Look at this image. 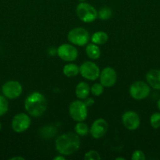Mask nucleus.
Masks as SVG:
<instances>
[{"label":"nucleus","mask_w":160,"mask_h":160,"mask_svg":"<svg viewBox=\"0 0 160 160\" xmlns=\"http://www.w3.org/2000/svg\"><path fill=\"white\" fill-rule=\"evenodd\" d=\"M63 73L67 78H72L79 73V67L76 64L69 63L64 67Z\"/></svg>","instance_id":"obj_17"},{"label":"nucleus","mask_w":160,"mask_h":160,"mask_svg":"<svg viewBox=\"0 0 160 160\" xmlns=\"http://www.w3.org/2000/svg\"><path fill=\"white\" fill-rule=\"evenodd\" d=\"M69 114L75 121H84L87 117V106L83 102L75 100L69 106Z\"/></svg>","instance_id":"obj_5"},{"label":"nucleus","mask_w":160,"mask_h":160,"mask_svg":"<svg viewBox=\"0 0 160 160\" xmlns=\"http://www.w3.org/2000/svg\"><path fill=\"white\" fill-rule=\"evenodd\" d=\"M85 160H100L101 159L100 155L97 152V151H94V150H91L89 151L88 152H86L84 156Z\"/></svg>","instance_id":"obj_24"},{"label":"nucleus","mask_w":160,"mask_h":160,"mask_svg":"<svg viewBox=\"0 0 160 160\" xmlns=\"http://www.w3.org/2000/svg\"><path fill=\"white\" fill-rule=\"evenodd\" d=\"M2 90L6 98L9 99H15L21 95L22 86L18 81H9L3 84Z\"/></svg>","instance_id":"obj_8"},{"label":"nucleus","mask_w":160,"mask_h":160,"mask_svg":"<svg viewBox=\"0 0 160 160\" xmlns=\"http://www.w3.org/2000/svg\"><path fill=\"white\" fill-rule=\"evenodd\" d=\"M132 159L133 160H144L146 159L145 155L141 150H136L133 153V156H132Z\"/></svg>","instance_id":"obj_25"},{"label":"nucleus","mask_w":160,"mask_h":160,"mask_svg":"<svg viewBox=\"0 0 160 160\" xmlns=\"http://www.w3.org/2000/svg\"><path fill=\"white\" fill-rule=\"evenodd\" d=\"M157 106H158V109H159V111H160V98L158 99V102H157Z\"/></svg>","instance_id":"obj_29"},{"label":"nucleus","mask_w":160,"mask_h":160,"mask_svg":"<svg viewBox=\"0 0 160 160\" xmlns=\"http://www.w3.org/2000/svg\"><path fill=\"white\" fill-rule=\"evenodd\" d=\"M100 84L106 88L112 87L117 81V73L111 67H105L100 73Z\"/></svg>","instance_id":"obj_12"},{"label":"nucleus","mask_w":160,"mask_h":160,"mask_svg":"<svg viewBox=\"0 0 160 160\" xmlns=\"http://www.w3.org/2000/svg\"><path fill=\"white\" fill-rule=\"evenodd\" d=\"M75 131L78 135L80 136H85L88 134L89 132V128L88 126L83 121L78 122L75 127Z\"/></svg>","instance_id":"obj_19"},{"label":"nucleus","mask_w":160,"mask_h":160,"mask_svg":"<svg viewBox=\"0 0 160 160\" xmlns=\"http://www.w3.org/2000/svg\"><path fill=\"white\" fill-rule=\"evenodd\" d=\"M79 73L83 78L89 81H95L100 77V72L97 64L91 61H86L80 66Z\"/></svg>","instance_id":"obj_7"},{"label":"nucleus","mask_w":160,"mask_h":160,"mask_svg":"<svg viewBox=\"0 0 160 160\" xmlns=\"http://www.w3.org/2000/svg\"><path fill=\"white\" fill-rule=\"evenodd\" d=\"M1 128H2V125H1V123H0V130H1Z\"/></svg>","instance_id":"obj_31"},{"label":"nucleus","mask_w":160,"mask_h":160,"mask_svg":"<svg viewBox=\"0 0 160 160\" xmlns=\"http://www.w3.org/2000/svg\"><path fill=\"white\" fill-rule=\"evenodd\" d=\"M24 108L27 112L31 117H39L46 110L47 101L42 94L39 92H34L25 99Z\"/></svg>","instance_id":"obj_2"},{"label":"nucleus","mask_w":160,"mask_h":160,"mask_svg":"<svg viewBox=\"0 0 160 160\" xmlns=\"http://www.w3.org/2000/svg\"><path fill=\"white\" fill-rule=\"evenodd\" d=\"M65 159V158L64 157V156H62L61 155V156H56V157H54V160H64Z\"/></svg>","instance_id":"obj_27"},{"label":"nucleus","mask_w":160,"mask_h":160,"mask_svg":"<svg viewBox=\"0 0 160 160\" xmlns=\"http://www.w3.org/2000/svg\"><path fill=\"white\" fill-rule=\"evenodd\" d=\"M90 92L94 96H99L104 92V86L101 84H94L91 87Z\"/></svg>","instance_id":"obj_23"},{"label":"nucleus","mask_w":160,"mask_h":160,"mask_svg":"<svg viewBox=\"0 0 160 160\" xmlns=\"http://www.w3.org/2000/svg\"><path fill=\"white\" fill-rule=\"evenodd\" d=\"M89 92H90V88H89V84L83 81L78 83L75 88V95L77 98L79 99H86L89 95Z\"/></svg>","instance_id":"obj_15"},{"label":"nucleus","mask_w":160,"mask_h":160,"mask_svg":"<svg viewBox=\"0 0 160 160\" xmlns=\"http://www.w3.org/2000/svg\"><path fill=\"white\" fill-rule=\"evenodd\" d=\"M122 123L126 129L135 131L137 129L141 123V120L136 112L133 111H127L122 115Z\"/></svg>","instance_id":"obj_11"},{"label":"nucleus","mask_w":160,"mask_h":160,"mask_svg":"<svg viewBox=\"0 0 160 160\" xmlns=\"http://www.w3.org/2000/svg\"><path fill=\"white\" fill-rule=\"evenodd\" d=\"M15 159L24 160V158H23V157H13V158H11V159H10V160H15Z\"/></svg>","instance_id":"obj_28"},{"label":"nucleus","mask_w":160,"mask_h":160,"mask_svg":"<svg viewBox=\"0 0 160 160\" xmlns=\"http://www.w3.org/2000/svg\"><path fill=\"white\" fill-rule=\"evenodd\" d=\"M67 39L72 44L78 46H84L89 42V34L83 28H75L69 31Z\"/></svg>","instance_id":"obj_4"},{"label":"nucleus","mask_w":160,"mask_h":160,"mask_svg":"<svg viewBox=\"0 0 160 160\" xmlns=\"http://www.w3.org/2000/svg\"><path fill=\"white\" fill-rule=\"evenodd\" d=\"M31 125V119L27 114L18 113L12 120V129L17 133H22L27 131Z\"/></svg>","instance_id":"obj_9"},{"label":"nucleus","mask_w":160,"mask_h":160,"mask_svg":"<svg viewBox=\"0 0 160 160\" xmlns=\"http://www.w3.org/2000/svg\"><path fill=\"white\" fill-rule=\"evenodd\" d=\"M9 109V104L5 97L0 95V117L6 113Z\"/></svg>","instance_id":"obj_22"},{"label":"nucleus","mask_w":160,"mask_h":160,"mask_svg":"<svg viewBox=\"0 0 160 160\" xmlns=\"http://www.w3.org/2000/svg\"><path fill=\"white\" fill-rule=\"evenodd\" d=\"M84 103L86 104V106H91L92 105H93L94 103V100L93 98H86V101L84 102Z\"/></svg>","instance_id":"obj_26"},{"label":"nucleus","mask_w":160,"mask_h":160,"mask_svg":"<svg viewBox=\"0 0 160 160\" xmlns=\"http://www.w3.org/2000/svg\"><path fill=\"white\" fill-rule=\"evenodd\" d=\"M57 55L62 60L72 62L78 57V50L70 44H63L58 47Z\"/></svg>","instance_id":"obj_10"},{"label":"nucleus","mask_w":160,"mask_h":160,"mask_svg":"<svg viewBox=\"0 0 160 160\" xmlns=\"http://www.w3.org/2000/svg\"><path fill=\"white\" fill-rule=\"evenodd\" d=\"M147 82L152 88L160 90V70H151L146 75Z\"/></svg>","instance_id":"obj_14"},{"label":"nucleus","mask_w":160,"mask_h":160,"mask_svg":"<svg viewBox=\"0 0 160 160\" xmlns=\"http://www.w3.org/2000/svg\"><path fill=\"white\" fill-rule=\"evenodd\" d=\"M108 40V35L104 31H97L92 35L91 41L96 45H104Z\"/></svg>","instance_id":"obj_18"},{"label":"nucleus","mask_w":160,"mask_h":160,"mask_svg":"<svg viewBox=\"0 0 160 160\" xmlns=\"http://www.w3.org/2000/svg\"><path fill=\"white\" fill-rule=\"evenodd\" d=\"M151 92L149 84L144 81H138L132 84L130 88V94L133 99L143 100L147 98Z\"/></svg>","instance_id":"obj_6"},{"label":"nucleus","mask_w":160,"mask_h":160,"mask_svg":"<svg viewBox=\"0 0 160 160\" xmlns=\"http://www.w3.org/2000/svg\"><path fill=\"white\" fill-rule=\"evenodd\" d=\"M86 52L91 59H97L100 56V50L97 45L92 43L87 45L86 48Z\"/></svg>","instance_id":"obj_16"},{"label":"nucleus","mask_w":160,"mask_h":160,"mask_svg":"<svg viewBox=\"0 0 160 160\" xmlns=\"http://www.w3.org/2000/svg\"><path fill=\"white\" fill-rule=\"evenodd\" d=\"M151 126L154 129H158L160 128V113L159 112H155L152 114L150 117Z\"/></svg>","instance_id":"obj_20"},{"label":"nucleus","mask_w":160,"mask_h":160,"mask_svg":"<svg viewBox=\"0 0 160 160\" xmlns=\"http://www.w3.org/2000/svg\"><path fill=\"white\" fill-rule=\"evenodd\" d=\"M108 125L104 119H97L93 123L90 128V134L94 138H100L106 134Z\"/></svg>","instance_id":"obj_13"},{"label":"nucleus","mask_w":160,"mask_h":160,"mask_svg":"<svg viewBox=\"0 0 160 160\" xmlns=\"http://www.w3.org/2000/svg\"><path fill=\"white\" fill-rule=\"evenodd\" d=\"M76 13L78 18L85 23H91L97 18V9L89 3L81 2L77 6Z\"/></svg>","instance_id":"obj_3"},{"label":"nucleus","mask_w":160,"mask_h":160,"mask_svg":"<svg viewBox=\"0 0 160 160\" xmlns=\"http://www.w3.org/2000/svg\"><path fill=\"white\" fill-rule=\"evenodd\" d=\"M80 146L78 134L67 133L59 136L55 142V147L58 152L63 156H70L75 153Z\"/></svg>","instance_id":"obj_1"},{"label":"nucleus","mask_w":160,"mask_h":160,"mask_svg":"<svg viewBox=\"0 0 160 160\" xmlns=\"http://www.w3.org/2000/svg\"><path fill=\"white\" fill-rule=\"evenodd\" d=\"M112 12H111V9L108 7H104L99 11L98 15L97 17H99L101 20H108L111 17Z\"/></svg>","instance_id":"obj_21"},{"label":"nucleus","mask_w":160,"mask_h":160,"mask_svg":"<svg viewBox=\"0 0 160 160\" xmlns=\"http://www.w3.org/2000/svg\"><path fill=\"white\" fill-rule=\"evenodd\" d=\"M115 159H116V160H125V159H124V158H120V157L116 158Z\"/></svg>","instance_id":"obj_30"}]
</instances>
